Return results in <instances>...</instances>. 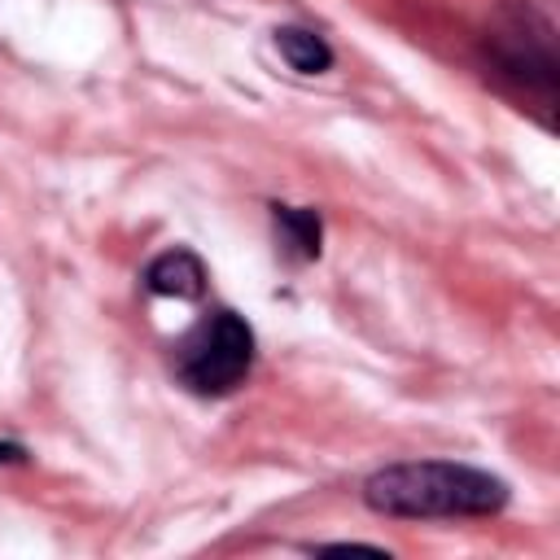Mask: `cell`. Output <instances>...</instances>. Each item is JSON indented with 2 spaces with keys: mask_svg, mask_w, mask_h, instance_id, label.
<instances>
[{
  "mask_svg": "<svg viewBox=\"0 0 560 560\" xmlns=\"http://www.w3.org/2000/svg\"><path fill=\"white\" fill-rule=\"evenodd\" d=\"M363 503L398 521L494 516L508 508V481L455 459H411V464L376 468L363 481Z\"/></svg>",
  "mask_w": 560,
  "mask_h": 560,
  "instance_id": "1",
  "label": "cell"
},
{
  "mask_svg": "<svg viewBox=\"0 0 560 560\" xmlns=\"http://www.w3.org/2000/svg\"><path fill=\"white\" fill-rule=\"evenodd\" d=\"M254 368V328L232 306L206 311L175 346V381L197 398L232 394Z\"/></svg>",
  "mask_w": 560,
  "mask_h": 560,
  "instance_id": "2",
  "label": "cell"
},
{
  "mask_svg": "<svg viewBox=\"0 0 560 560\" xmlns=\"http://www.w3.org/2000/svg\"><path fill=\"white\" fill-rule=\"evenodd\" d=\"M490 57L499 66L503 79L521 83L529 96H538V109H547L551 122V105H556V48H551V26L534 22L529 13H512L494 35H490Z\"/></svg>",
  "mask_w": 560,
  "mask_h": 560,
  "instance_id": "3",
  "label": "cell"
},
{
  "mask_svg": "<svg viewBox=\"0 0 560 560\" xmlns=\"http://www.w3.org/2000/svg\"><path fill=\"white\" fill-rule=\"evenodd\" d=\"M144 289L158 298L192 302L206 293V262L192 249H166L144 267Z\"/></svg>",
  "mask_w": 560,
  "mask_h": 560,
  "instance_id": "4",
  "label": "cell"
},
{
  "mask_svg": "<svg viewBox=\"0 0 560 560\" xmlns=\"http://www.w3.org/2000/svg\"><path fill=\"white\" fill-rule=\"evenodd\" d=\"M271 228H276L280 254H284L289 262H311V258H319V245H324V219H319V210L276 201V206H271Z\"/></svg>",
  "mask_w": 560,
  "mask_h": 560,
  "instance_id": "5",
  "label": "cell"
},
{
  "mask_svg": "<svg viewBox=\"0 0 560 560\" xmlns=\"http://www.w3.org/2000/svg\"><path fill=\"white\" fill-rule=\"evenodd\" d=\"M271 39H276V52L284 57V66L298 70V74H324L332 66L328 39L315 35V31H306V26H276Z\"/></svg>",
  "mask_w": 560,
  "mask_h": 560,
  "instance_id": "6",
  "label": "cell"
},
{
  "mask_svg": "<svg viewBox=\"0 0 560 560\" xmlns=\"http://www.w3.org/2000/svg\"><path fill=\"white\" fill-rule=\"evenodd\" d=\"M22 459H26L22 442H0V464H22Z\"/></svg>",
  "mask_w": 560,
  "mask_h": 560,
  "instance_id": "7",
  "label": "cell"
}]
</instances>
